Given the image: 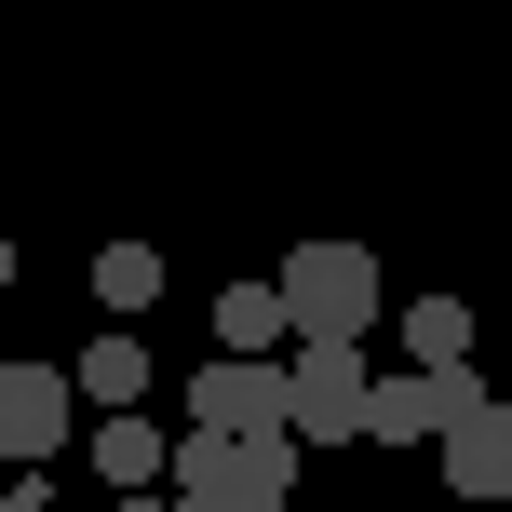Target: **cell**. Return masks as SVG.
Instances as JSON below:
<instances>
[{"instance_id":"8992f818","label":"cell","mask_w":512,"mask_h":512,"mask_svg":"<svg viewBox=\"0 0 512 512\" xmlns=\"http://www.w3.org/2000/svg\"><path fill=\"white\" fill-rule=\"evenodd\" d=\"M472 405H486L472 378H418V364H405V378H378V445H445Z\"/></svg>"},{"instance_id":"8fae6325","label":"cell","mask_w":512,"mask_h":512,"mask_svg":"<svg viewBox=\"0 0 512 512\" xmlns=\"http://www.w3.org/2000/svg\"><path fill=\"white\" fill-rule=\"evenodd\" d=\"M81 391H95L108 418H149L135 405V391H149V351H135V337H95V351H81Z\"/></svg>"},{"instance_id":"5bb4252c","label":"cell","mask_w":512,"mask_h":512,"mask_svg":"<svg viewBox=\"0 0 512 512\" xmlns=\"http://www.w3.org/2000/svg\"><path fill=\"white\" fill-rule=\"evenodd\" d=\"M0 297H14V230H0Z\"/></svg>"},{"instance_id":"7a4b0ae2","label":"cell","mask_w":512,"mask_h":512,"mask_svg":"<svg viewBox=\"0 0 512 512\" xmlns=\"http://www.w3.org/2000/svg\"><path fill=\"white\" fill-rule=\"evenodd\" d=\"M283 499H297V432H256V445L189 432L176 445V512H283Z\"/></svg>"},{"instance_id":"4fadbf2b","label":"cell","mask_w":512,"mask_h":512,"mask_svg":"<svg viewBox=\"0 0 512 512\" xmlns=\"http://www.w3.org/2000/svg\"><path fill=\"white\" fill-rule=\"evenodd\" d=\"M0 512H54V499H41V472H14V486H0Z\"/></svg>"},{"instance_id":"9a60e30c","label":"cell","mask_w":512,"mask_h":512,"mask_svg":"<svg viewBox=\"0 0 512 512\" xmlns=\"http://www.w3.org/2000/svg\"><path fill=\"white\" fill-rule=\"evenodd\" d=\"M108 512H176V499H108Z\"/></svg>"},{"instance_id":"6da1fadb","label":"cell","mask_w":512,"mask_h":512,"mask_svg":"<svg viewBox=\"0 0 512 512\" xmlns=\"http://www.w3.org/2000/svg\"><path fill=\"white\" fill-rule=\"evenodd\" d=\"M270 283H283V310H297V351H364V324L391 310V283H378L364 243H297Z\"/></svg>"},{"instance_id":"9c48e42d","label":"cell","mask_w":512,"mask_h":512,"mask_svg":"<svg viewBox=\"0 0 512 512\" xmlns=\"http://www.w3.org/2000/svg\"><path fill=\"white\" fill-rule=\"evenodd\" d=\"M95 472H108L122 499H149L162 472H176V445H162V418H95Z\"/></svg>"},{"instance_id":"3957f363","label":"cell","mask_w":512,"mask_h":512,"mask_svg":"<svg viewBox=\"0 0 512 512\" xmlns=\"http://www.w3.org/2000/svg\"><path fill=\"white\" fill-rule=\"evenodd\" d=\"M189 432H216V445L297 432V378H283V364H203V378H189Z\"/></svg>"},{"instance_id":"52a82bcc","label":"cell","mask_w":512,"mask_h":512,"mask_svg":"<svg viewBox=\"0 0 512 512\" xmlns=\"http://www.w3.org/2000/svg\"><path fill=\"white\" fill-rule=\"evenodd\" d=\"M432 459H445V499H512V405L486 391V405H472Z\"/></svg>"},{"instance_id":"30bf717a","label":"cell","mask_w":512,"mask_h":512,"mask_svg":"<svg viewBox=\"0 0 512 512\" xmlns=\"http://www.w3.org/2000/svg\"><path fill=\"white\" fill-rule=\"evenodd\" d=\"M405 351H418V378H472V310L459 297H418L405 310Z\"/></svg>"},{"instance_id":"ba28073f","label":"cell","mask_w":512,"mask_h":512,"mask_svg":"<svg viewBox=\"0 0 512 512\" xmlns=\"http://www.w3.org/2000/svg\"><path fill=\"white\" fill-rule=\"evenodd\" d=\"M270 351H297L283 283H230V297H216V364H270Z\"/></svg>"},{"instance_id":"277c9868","label":"cell","mask_w":512,"mask_h":512,"mask_svg":"<svg viewBox=\"0 0 512 512\" xmlns=\"http://www.w3.org/2000/svg\"><path fill=\"white\" fill-rule=\"evenodd\" d=\"M283 378H297V445H378V378H364V351H297Z\"/></svg>"},{"instance_id":"5b68a950","label":"cell","mask_w":512,"mask_h":512,"mask_svg":"<svg viewBox=\"0 0 512 512\" xmlns=\"http://www.w3.org/2000/svg\"><path fill=\"white\" fill-rule=\"evenodd\" d=\"M68 391H81V378H54V364H0V459H14V472H41L54 445L81 432Z\"/></svg>"},{"instance_id":"7c38bea8","label":"cell","mask_w":512,"mask_h":512,"mask_svg":"<svg viewBox=\"0 0 512 512\" xmlns=\"http://www.w3.org/2000/svg\"><path fill=\"white\" fill-rule=\"evenodd\" d=\"M95 297L122 310V324H149V297H162V256H149V243H108V256H95Z\"/></svg>"}]
</instances>
